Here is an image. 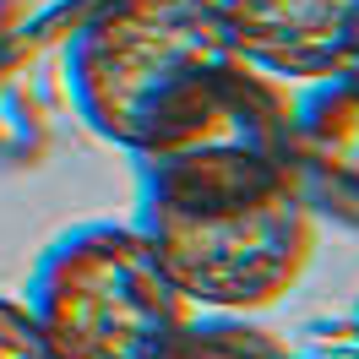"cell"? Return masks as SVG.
<instances>
[{
    "label": "cell",
    "instance_id": "9",
    "mask_svg": "<svg viewBox=\"0 0 359 359\" xmlns=\"http://www.w3.org/2000/svg\"><path fill=\"white\" fill-rule=\"evenodd\" d=\"M283 359H348V354H283Z\"/></svg>",
    "mask_w": 359,
    "mask_h": 359
},
{
    "label": "cell",
    "instance_id": "7",
    "mask_svg": "<svg viewBox=\"0 0 359 359\" xmlns=\"http://www.w3.org/2000/svg\"><path fill=\"white\" fill-rule=\"evenodd\" d=\"M0 359H55L44 332L33 327L27 305L11 299V294H0Z\"/></svg>",
    "mask_w": 359,
    "mask_h": 359
},
{
    "label": "cell",
    "instance_id": "3",
    "mask_svg": "<svg viewBox=\"0 0 359 359\" xmlns=\"http://www.w3.org/2000/svg\"><path fill=\"white\" fill-rule=\"evenodd\" d=\"M22 305L55 359H169L196 316L136 224L60 234L39 256Z\"/></svg>",
    "mask_w": 359,
    "mask_h": 359
},
{
    "label": "cell",
    "instance_id": "11",
    "mask_svg": "<svg viewBox=\"0 0 359 359\" xmlns=\"http://www.w3.org/2000/svg\"><path fill=\"white\" fill-rule=\"evenodd\" d=\"M348 332H354V359H359V311H354V327H348Z\"/></svg>",
    "mask_w": 359,
    "mask_h": 359
},
{
    "label": "cell",
    "instance_id": "8",
    "mask_svg": "<svg viewBox=\"0 0 359 359\" xmlns=\"http://www.w3.org/2000/svg\"><path fill=\"white\" fill-rule=\"evenodd\" d=\"M17 17H22V0H0V49H6V39H11Z\"/></svg>",
    "mask_w": 359,
    "mask_h": 359
},
{
    "label": "cell",
    "instance_id": "4",
    "mask_svg": "<svg viewBox=\"0 0 359 359\" xmlns=\"http://www.w3.org/2000/svg\"><path fill=\"white\" fill-rule=\"evenodd\" d=\"M229 39L278 82H321L359 44V0H218Z\"/></svg>",
    "mask_w": 359,
    "mask_h": 359
},
{
    "label": "cell",
    "instance_id": "10",
    "mask_svg": "<svg viewBox=\"0 0 359 359\" xmlns=\"http://www.w3.org/2000/svg\"><path fill=\"white\" fill-rule=\"evenodd\" d=\"M343 71H348V76H359V44H354V55H348V66H343Z\"/></svg>",
    "mask_w": 359,
    "mask_h": 359
},
{
    "label": "cell",
    "instance_id": "6",
    "mask_svg": "<svg viewBox=\"0 0 359 359\" xmlns=\"http://www.w3.org/2000/svg\"><path fill=\"white\" fill-rule=\"evenodd\" d=\"M283 354L289 348L245 316H202V321L191 316V327L169 348V359H283Z\"/></svg>",
    "mask_w": 359,
    "mask_h": 359
},
{
    "label": "cell",
    "instance_id": "1",
    "mask_svg": "<svg viewBox=\"0 0 359 359\" xmlns=\"http://www.w3.org/2000/svg\"><path fill=\"white\" fill-rule=\"evenodd\" d=\"M136 229L191 311L250 316L305 278L321 224L294 175H256L202 185L136 180Z\"/></svg>",
    "mask_w": 359,
    "mask_h": 359
},
{
    "label": "cell",
    "instance_id": "5",
    "mask_svg": "<svg viewBox=\"0 0 359 359\" xmlns=\"http://www.w3.org/2000/svg\"><path fill=\"white\" fill-rule=\"evenodd\" d=\"M289 163L316 224L359 234V76L337 71L294 98Z\"/></svg>",
    "mask_w": 359,
    "mask_h": 359
},
{
    "label": "cell",
    "instance_id": "2",
    "mask_svg": "<svg viewBox=\"0 0 359 359\" xmlns=\"http://www.w3.org/2000/svg\"><path fill=\"white\" fill-rule=\"evenodd\" d=\"M250 66L218 0H109L66 44L71 104L120 153H147L224 76Z\"/></svg>",
    "mask_w": 359,
    "mask_h": 359
}]
</instances>
